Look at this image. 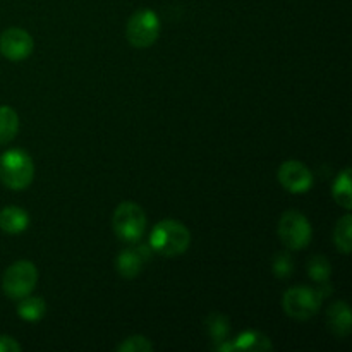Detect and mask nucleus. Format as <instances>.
Masks as SVG:
<instances>
[{"mask_svg": "<svg viewBox=\"0 0 352 352\" xmlns=\"http://www.w3.org/2000/svg\"><path fill=\"white\" fill-rule=\"evenodd\" d=\"M191 246V232L179 220H162L150 234V248L162 256H181Z\"/></svg>", "mask_w": 352, "mask_h": 352, "instance_id": "f257e3e1", "label": "nucleus"}, {"mask_svg": "<svg viewBox=\"0 0 352 352\" xmlns=\"http://www.w3.org/2000/svg\"><path fill=\"white\" fill-rule=\"evenodd\" d=\"M34 179V164L23 150H9L0 157V181L12 191L30 188Z\"/></svg>", "mask_w": 352, "mask_h": 352, "instance_id": "f03ea898", "label": "nucleus"}, {"mask_svg": "<svg viewBox=\"0 0 352 352\" xmlns=\"http://www.w3.org/2000/svg\"><path fill=\"white\" fill-rule=\"evenodd\" d=\"M113 232L124 243H140L146 230V213L138 203L124 201L113 212Z\"/></svg>", "mask_w": 352, "mask_h": 352, "instance_id": "7ed1b4c3", "label": "nucleus"}, {"mask_svg": "<svg viewBox=\"0 0 352 352\" xmlns=\"http://www.w3.org/2000/svg\"><path fill=\"white\" fill-rule=\"evenodd\" d=\"M323 298H325L323 291L299 285V287H291L285 291L284 298H282V308H284L285 315L291 318L306 322L320 311Z\"/></svg>", "mask_w": 352, "mask_h": 352, "instance_id": "20e7f679", "label": "nucleus"}, {"mask_svg": "<svg viewBox=\"0 0 352 352\" xmlns=\"http://www.w3.org/2000/svg\"><path fill=\"white\" fill-rule=\"evenodd\" d=\"M38 282V270L31 261L21 260L10 265L2 277L3 294L12 301L26 298L33 292Z\"/></svg>", "mask_w": 352, "mask_h": 352, "instance_id": "39448f33", "label": "nucleus"}, {"mask_svg": "<svg viewBox=\"0 0 352 352\" xmlns=\"http://www.w3.org/2000/svg\"><path fill=\"white\" fill-rule=\"evenodd\" d=\"M277 232L282 244L291 251L305 250L311 243L313 237V229L309 220L301 212H296V210H289V212H285L280 217Z\"/></svg>", "mask_w": 352, "mask_h": 352, "instance_id": "423d86ee", "label": "nucleus"}, {"mask_svg": "<svg viewBox=\"0 0 352 352\" xmlns=\"http://www.w3.org/2000/svg\"><path fill=\"white\" fill-rule=\"evenodd\" d=\"M160 19L151 9H141L129 17L126 26V36L131 47L148 48L158 40Z\"/></svg>", "mask_w": 352, "mask_h": 352, "instance_id": "0eeeda50", "label": "nucleus"}, {"mask_svg": "<svg viewBox=\"0 0 352 352\" xmlns=\"http://www.w3.org/2000/svg\"><path fill=\"white\" fill-rule=\"evenodd\" d=\"M33 36L23 28H9L0 33V54L7 60H26L33 54Z\"/></svg>", "mask_w": 352, "mask_h": 352, "instance_id": "6e6552de", "label": "nucleus"}, {"mask_svg": "<svg viewBox=\"0 0 352 352\" xmlns=\"http://www.w3.org/2000/svg\"><path fill=\"white\" fill-rule=\"evenodd\" d=\"M278 182L285 191L292 195H302L308 192L313 186V174L302 162L287 160L278 167L277 172Z\"/></svg>", "mask_w": 352, "mask_h": 352, "instance_id": "1a4fd4ad", "label": "nucleus"}, {"mask_svg": "<svg viewBox=\"0 0 352 352\" xmlns=\"http://www.w3.org/2000/svg\"><path fill=\"white\" fill-rule=\"evenodd\" d=\"M217 351H243V352H261V351H272L270 339L265 333L254 332V330H248V332L241 333L237 339L232 342L226 340L222 344H217Z\"/></svg>", "mask_w": 352, "mask_h": 352, "instance_id": "9d476101", "label": "nucleus"}, {"mask_svg": "<svg viewBox=\"0 0 352 352\" xmlns=\"http://www.w3.org/2000/svg\"><path fill=\"white\" fill-rule=\"evenodd\" d=\"M327 325L336 337H347L352 330V315L347 302L336 301L327 309Z\"/></svg>", "mask_w": 352, "mask_h": 352, "instance_id": "9b49d317", "label": "nucleus"}, {"mask_svg": "<svg viewBox=\"0 0 352 352\" xmlns=\"http://www.w3.org/2000/svg\"><path fill=\"white\" fill-rule=\"evenodd\" d=\"M30 227V215L19 206H6L0 212V230L10 236L23 234Z\"/></svg>", "mask_w": 352, "mask_h": 352, "instance_id": "f8f14e48", "label": "nucleus"}, {"mask_svg": "<svg viewBox=\"0 0 352 352\" xmlns=\"http://www.w3.org/2000/svg\"><path fill=\"white\" fill-rule=\"evenodd\" d=\"M144 258L140 250H124L122 253L117 256L116 268L124 278H136L141 274L143 268Z\"/></svg>", "mask_w": 352, "mask_h": 352, "instance_id": "ddd939ff", "label": "nucleus"}, {"mask_svg": "<svg viewBox=\"0 0 352 352\" xmlns=\"http://www.w3.org/2000/svg\"><path fill=\"white\" fill-rule=\"evenodd\" d=\"M47 315V302L38 296H26L17 302V316L24 322H40Z\"/></svg>", "mask_w": 352, "mask_h": 352, "instance_id": "4468645a", "label": "nucleus"}, {"mask_svg": "<svg viewBox=\"0 0 352 352\" xmlns=\"http://www.w3.org/2000/svg\"><path fill=\"white\" fill-rule=\"evenodd\" d=\"M19 131V116L9 105L0 107V144H9Z\"/></svg>", "mask_w": 352, "mask_h": 352, "instance_id": "2eb2a0df", "label": "nucleus"}, {"mask_svg": "<svg viewBox=\"0 0 352 352\" xmlns=\"http://www.w3.org/2000/svg\"><path fill=\"white\" fill-rule=\"evenodd\" d=\"M333 199L339 206H342L344 210L352 208V191H351V168H344L339 175H337L336 182H333L332 188Z\"/></svg>", "mask_w": 352, "mask_h": 352, "instance_id": "dca6fc26", "label": "nucleus"}, {"mask_svg": "<svg viewBox=\"0 0 352 352\" xmlns=\"http://www.w3.org/2000/svg\"><path fill=\"white\" fill-rule=\"evenodd\" d=\"M333 243L342 254H351L352 251V215H344L337 222L333 230Z\"/></svg>", "mask_w": 352, "mask_h": 352, "instance_id": "f3484780", "label": "nucleus"}, {"mask_svg": "<svg viewBox=\"0 0 352 352\" xmlns=\"http://www.w3.org/2000/svg\"><path fill=\"white\" fill-rule=\"evenodd\" d=\"M206 330H208L210 339L217 344H222L229 340L227 337L230 336V322L227 316L220 315V313H212L206 318Z\"/></svg>", "mask_w": 352, "mask_h": 352, "instance_id": "a211bd4d", "label": "nucleus"}, {"mask_svg": "<svg viewBox=\"0 0 352 352\" xmlns=\"http://www.w3.org/2000/svg\"><path fill=\"white\" fill-rule=\"evenodd\" d=\"M308 275L316 284H329L330 275H332L330 261L325 256H320V254L313 256L308 263Z\"/></svg>", "mask_w": 352, "mask_h": 352, "instance_id": "6ab92c4d", "label": "nucleus"}, {"mask_svg": "<svg viewBox=\"0 0 352 352\" xmlns=\"http://www.w3.org/2000/svg\"><path fill=\"white\" fill-rule=\"evenodd\" d=\"M153 344L144 336H131L117 346L119 352H153Z\"/></svg>", "mask_w": 352, "mask_h": 352, "instance_id": "aec40b11", "label": "nucleus"}, {"mask_svg": "<svg viewBox=\"0 0 352 352\" xmlns=\"http://www.w3.org/2000/svg\"><path fill=\"white\" fill-rule=\"evenodd\" d=\"M294 270V261L289 253H278L274 258V274L278 278H289Z\"/></svg>", "mask_w": 352, "mask_h": 352, "instance_id": "412c9836", "label": "nucleus"}, {"mask_svg": "<svg viewBox=\"0 0 352 352\" xmlns=\"http://www.w3.org/2000/svg\"><path fill=\"white\" fill-rule=\"evenodd\" d=\"M21 344L10 336H0V352H19Z\"/></svg>", "mask_w": 352, "mask_h": 352, "instance_id": "4be33fe9", "label": "nucleus"}]
</instances>
